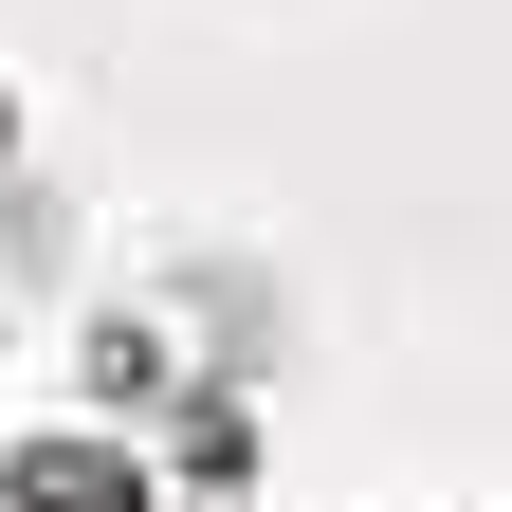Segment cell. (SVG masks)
<instances>
[{"mask_svg": "<svg viewBox=\"0 0 512 512\" xmlns=\"http://www.w3.org/2000/svg\"><path fill=\"white\" fill-rule=\"evenodd\" d=\"M0 512H147V458H128V421L19 439V458H0Z\"/></svg>", "mask_w": 512, "mask_h": 512, "instance_id": "6da1fadb", "label": "cell"}, {"mask_svg": "<svg viewBox=\"0 0 512 512\" xmlns=\"http://www.w3.org/2000/svg\"><path fill=\"white\" fill-rule=\"evenodd\" d=\"M0 165H19V92H0Z\"/></svg>", "mask_w": 512, "mask_h": 512, "instance_id": "7a4b0ae2", "label": "cell"}]
</instances>
